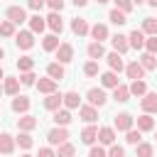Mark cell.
Wrapping results in <instances>:
<instances>
[{
  "label": "cell",
  "mask_w": 157,
  "mask_h": 157,
  "mask_svg": "<svg viewBox=\"0 0 157 157\" xmlns=\"http://www.w3.org/2000/svg\"><path fill=\"white\" fill-rule=\"evenodd\" d=\"M12 39H15L17 49H22V52H29V49L37 44V39H34V32H32L29 27H27V29H20V32H17Z\"/></svg>",
  "instance_id": "obj_1"
},
{
  "label": "cell",
  "mask_w": 157,
  "mask_h": 157,
  "mask_svg": "<svg viewBox=\"0 0 157 157\" xmlns=\"http://www.w3.org/2000/svg\"><path fill=\"white\" fill-rule=\"evenodd\" d=\"M86 101H88L91 105H96V108H103V105L108 103V93H105L103 86H93V88L86 91Z\"/></svg>",
  "instance_id": "obj_2"
},
{
  "label": "cell",
  "mask_w": 157,
  "mask_h": 157,
  "mask_svg": "<svg viewBox=\"0 0 157 157\" xmlns=\"http://www.w3.org/2000/svg\"><path fill=\"white\" fill-rule=\"evenodd\" d=\"M47 142H49L52 147H59L61 142H69V130L61 128V125H54V128L47 132Z\"/></svg>",
  "instance_id": "obj_3"
},
{
  "label": "cell",
  "mask_w": 157,
  "mask_h": 157,
  "mask_svg": "<svg viewBox=\"0 0 157 157\" xmlns=\"http://www.w3.org/2000/svg\"><path fill=\"white\" fill-rule=\"evenodd\" d=\"M29 105H32V101H29L27 96H22V93L12 96V101H10V110H12L15 115H25V113H29Z\"/></svg>",
  "instance_id": "obj_4"
},
{
  "label": "cell",
  "mask_w": 157,
  "mask_h": 157,
  "mask_svg": "<svg viewBox=\"0 0 157 157\" xmlns=\"http://www.w3.org/2000/svg\"><path fill=\"white\" fill-rule=\"evenodd\" d=\"M113 128L118 132H128L130 128H135V118L130 113H118V115H113Z\"/></svg>",
  "instance_id": "obj_5"
},
{
  "label": "cell",
  "mask_w": 157,
  "mask_h": 157,
  "mask_svg": "<svg viewBox=\"0 0 157 157\" xmlns=\"http://www.w3.org/2000/svg\"><path fill=\"white\" fill-rule=\"evenodd\" d=\"M115 137H118V130H115L113 125H101V128H98V142H101L103 147L115 145Z\"/></svg>",
  "instance_id": "obj_6"
},
{
  "label": "cell",
  "mask_w": 157,
  "mask_h": 157,
  "mask_svg": "<svg viewBox=\"0 0 157 157\" xmlns=\"http://www.w3.org/2000/svg\"><path fill=\"white\" fill-rule=\"evenodd\" d=\"M5 20L15 22V25H22V22H27L29 17H27V10H25V7H20V5H10V7L5 10Z\"/></svg>",
  "instance_id": "obj_7"
},
{
  "label": "cell",
  "mask_w": 157,
  "mask_h": 157,
  "mask_svg": "<svg viewBox=\"0 0 157 157\" xmlns=\"http://www.w3.org/2000/svg\"><path fill=\"white\" fill-rule=\"evenodd\" d=\"M145 74H147V71H145V66H142L137 59H132V61L125 64V76H128L130 81H135V78H145Z\"/></svg>",
  "instance_id": "obj_8"
},
{
  "label": "cell",
  "mask_w": 157,
  "mask_h": 157,
  "mask_svg": "<svg viewBox=\"0 0 157 157\" xmlns=\"http://www.w3.org/2000/svg\"><path fill=\"white\" fill-rule=\"evenodd\" d=\"M42 105H44V110H49V113H54V110H59L61 105H64V93H59V91H54V93H49L44 101H42Z\"/></svg>",
  "instance_id": "obj_9"
},
{
  "label": "cell",
  "mask_w": 157,
  "mask_h": 157,
  "mask_svg": "<svg viewBox=\"0 0 157 157\" xmlns=\"http://www.w3.org/2000/svg\"><path fill=\"white\" fill-rule=\"evenodd\" d=\"M34 88H37L39 93H44V96H49V93H54V91L59 88V81H54V78H49V76H42V78H37V83H34Z\"/></svg>",
  "instance_id": "obj_10"
},
{
  "label": "cell",
  "mask_w": 157,
  "mask_h": 157,
  "mask_svg": "<svg viewBox=\"0 0 157 157\" xmlns=\"http://www.w3.org/2000/svg\"><path fill=\"white\" fill-rule=\"evenodd\" d=\"M110 47H113V52H118V54H125V52L130 49L128 34H120V32H115V34L110 37Z\"/></svg>",
  "instance_id": "obj_11"
},
{
  "label": "cell",
  "mask_w": 157,
  "mask_h": 157,
  "mask_svg": "<svg viewBox=\"0 0 157 157\" xmlns=\"http://www.w3.org/2000/svg\"><path fill=\"white\" fill-rule=\"evenodd\" d=\"M54 56H56V61H59V64H69V61L74 59V47H71L69 42H61V44H59V49L54 52Z\"/></svg>",
  "instance_id": "obj_12"
},
{
  "label": "cell",
  "mask_w": 157,
  "mask_h": 157,
  "mask_svg": "<svg viewBox=\"0 0 157 157\" xmlns=\"http://www.w3.org/2000/svg\"><path fill=\"white\" fill-rule=\"evenodd\" d=\"M105 61H108V69H110V71H115V74L125 71V61H123V54H118V52H108V54H105Z\"/></svg>",
  "instance_id": "obj_13"
},
{
  "label": "cell",
  "mask_w": 157,
  "mask_h": 157,
  "mask_svg": "<svg viewBox=\"0 0 157 157\" xmlns=\"http://www.w3.org/2000/svg\"><path fill=\"white\" fill-rule=\"evenodd\" d=\"M81 142L88 145V147L98 142V128H96V123H88V125L81 130Z\"/></svg>",
  "instance_id": "obj_14"
},
{
  "label": "cell",
  "mask_w": 157,
  "mask_h": 157,
  "mask_svg": "<svg viewBox=\"0 0 157 157\" xmlns=\"http://www.w3.org/2000/svg\"><path fill=\"white\" fill-rule=\"evenodd\" d=\"M47 27H49L54 34H61V32H64V20H61V12H54V10H52V12L47 15Z\"/></svg>",
  "instance_id": "obj_15"
},
{
  "label": "cell",
  "mask_w": 157,
  "mask_h": 157,
  "mask_svg": "<svg viewBox=\"0 0 157 157\" xmlns=\"http://www.w3.org/2000/svg\"><path fill=\"white\" fill-rule=\"evenodd\" d=\"M88 34L93 37V42H105V39H110L108 25H103V22H96V25H91V32H88Z\"/></svg>",
  "instance_id": "obj_16"
},
{
  "label": "cell",
  "mask_w": 157,
  "mask_h": 157,
  "mask_svg": "<svg viewBox=\"0 0 157 157\" xmlns=\"http://www.w3.org/2000/svg\"><path fill=\"white\" fill-rule=\"evenodd\" d=\"M145 39H147V34H145L142 29H137V27H135V29H132V32L128 34L130 49H137V52H140V49H145Z\"/></svg>",
  "instance_id": "obj_17"
},
{
  "label": "cell",
  "mask_w": 157,
  "mask_h": 157,
  "mask_svg": "<svg viewBox=\"0 0 157 157\" xmlns=\"http://www.w3.org/2000/svg\"><path fill=\"white\" fill-rule=\"evenodd\" d=\"M78 118H81L86 125H88V123H96V120H98V108L91 105V103H86V105L78 108Z\"/></svg>",
  "instance_id": "obj_18"
},
{
  "label": "cell",
  "mask_w": 157,
  "mask_h": 157,
  "mask_svg": "<svg viewBox=\"0 0 157 157\" xmlns=\"http://www.w3.org/2000/svg\"><path fill=\"white\" fill-rule=\"evenodd\" d=\"M37 125H39V120L34 115H29V113H25V115L17 118V130H22V132H32Z\"/></svg>",
  "instance_id": "obj_19"
},
{
  "label": "cell",
  "mask_w": 157,
  "mask_h": 157,
  "mask_svg": "<svg viewBox=\"0 0 157 157\" xmlns=\"http://www.w3.org/2000/svg\"><path fill=\"white\" fill-rule=\"evenodd\" d=\"M135 125H137L140 132H152V130H155V118H152V113L137 115V118H135Z\"/></svg>",
  "instance_id": "obj_20"
},
{
  "label": "cell",
  "mask_w": 157,
  "mask_h": 157,
  "mask_svg": "<svg viewBox=\"0 0 157 157\" xmlns=\"http://www.w3.org/2000/svg\"><path fill=\"white\" fill-rule=\"evenodd\" d=\"M140 108H142V113H157V93L147 91L140 98Z\"/></svg>",
  "instance_id": "obj_21"
},
{
  "label": "cell",
  "mask_w": 157,
  "mask_h": 157,
  "mask_svg": "<svg viewBox=\"0 0 157 157\" xmlns=\"http://www.w3.org/2000/svg\"><path fill=\"white\" fill-rule=\"evenodd\" d=\"M17 147V140L10 132H0V155H12Z\"/></svg>",
  "instance_id": "obj_22"
},
{
  "label": "cell",
  "mask_w": 157,
  "mask_h": 157,
  "mask_svg": "<svg viewBox=\"0 0 157 157\" xmlns=\"http://www.w3.org/2000/svg\"><path fill=\"white\" fill-rule=\"evenodd\" d=\"M71 32H74L76 37H86V34L91 32L88 20H83V17H74V20H71Z\"/></svg>",
  "instance_id": "obj_23"
},
{
  "label": "cell",
  "mask_w": 157,
  "mask_h": 157,
  "mask_svg": "<svg viewBox=\"0 0 157 157\" xmlns=\"http://www.w3.org/2000/svg\"><path fill=\"white\" fill-rule=\"evenodd\" d=\"M47 76L54 78V81L66 78V69H64V64H59V61H49V64H47Z\"/></svg>",
  "instance_id": "obj_24"
},
{
  "label": "cell",
  "mask_w": 157,
  "mask_h": 157,
  "mask_svg": "<svg viewBox=\"0 0 157 157\" xmlns=\"http://www.w3.org/2000/svg\"><path fill=\"white\" fill-rule=\"evenodd\" d=\"M20 76H5L2 78V91L7 93V96H17L20 93Z\"/></svg>",
  "instance_id": "obj_25"
},
{
  "label": "cell",
  "mask_w": 157,
  "mask_h": 157,
  "mask_svg": "<svg viewBox=\"0 0 157 157\" xmlns=\"http://www.w3.org/2000/svg\"><path fill=\"white\" fill-rule=\"evenodd\" d=\"M27 25H29V29H32L34 34H42V32L47 29V17H42L39 12H34V15L27 20Z\"/></svg>",
  "instance_id": "obj_26"
},
{
  "label": "cell",
  "mask_w": 157,
  "mask_h": 157,
  "mask_svg": "<svg viewBox=\"0 0 157 157\" xmlns=\"http://www.w3.org/2000/svg\"><path fill=\"white\" fill-rule=\"evenodd\" d=\"M59 44H61V42H59V34H54V32H49V34L42 37V49L49 52V54H54V52L59 49Z\"/></svg>",
  "instance_id": "obj_27"
},
{
  "label": "cell",
  "mask_w": 157,
  "mask_h": 157,
  "mask_svg": "<svg viewBox=\"0 0 157 157\" xmlns=\"http://www.w3.org/2000/svg\"><path fill=\"white\" fill-rule=\"evenodd\" d=\"M86 54H88V59H93V61L105 59V47H103V42H91V44L86 47Z\"/></svg>",
  "instance_id": "obj_28"
},
{
  "label": "cell",
  "mask_w": 157,
  "mask_h": 157,
  "mask_svg": "<svg viewBox=\"0 0 157 157\" xmlns=\"http://www.w3.org/2000/svg\"><path fill=\"white\" fill-rule=\"evenodd\" d=\"M52 120H54V125L66 128V125L74 120V115H71V110H69V108H64V105H61L59 110H54V118H52Z\"/></svg>",
  "instance_id": "obj_29"
},
{
  "label": "cell",
  "mask_w": 157,
  "mask_h": 157,
  "mask_svg": "<svg viewBox=\"0 0 157 157\" xmlns=\"http://www.w3.org/2000/svg\"><path fill=\"white\" fill-rule=\"evenodd\" d=\"M98 78H101V86H103V88H110V91H113V88H115V86L120 83L118 74H115V71H110V69H108V71H103V74H101Z\"/></svg>",
  "instance_id": "obj_30"
},
{
  "label": "cell",
  "mask_w": 157,
  "mask_h": 157,
  "mask_svg": "<svg viewBox=\"0 0 157 157\" xmlns=\"http://www.w3.org/2000/svg\"><path fill=\"white\" fill-rule=\"evenodd\" d=\"M64 108H69V110L81 108V96H78L76 91H66V93H64Z\"/></svg>",
  "instance_id": "obj_31"
},
{
  "label": "cell",
  "mask_w": 157,
  "mask_h": 157,
  "mask_svg": "<svg viewBox=\"0 0 157 157\" xmlns=\"http://www.w3.org/2000/svg\"><path fill=\"white\" fill-rule=\"evenodd\" d=\"M137 61H140V64L145 66V71H155V69H157V54H150V52H142Z\"/></svg>",
  "instance_id": "obj_32"
},
{
  "label": "cell",
  "mask_w": 157,
  "mask_h": 157,
  "mask_svg": "<svg viewBox=\"0 0 157 157\" xmlns=\"http://www.w3.org/2000/svg\"><path fill=\"white\" fill-rule=\"evenodd\" d=\"M145 93H147V81H145V78H135V81H130V96L142 98Z\"/></svg>",
  "instance_id": "obj_33"
},
{
  "label": "cell",
  "mask_w": 157,
  "mask_h": 157,
  "mask_svg": "<svg viewBox=\"0 0 157 157\" xmlns=\"http://www.w3.org/2000/svg\"><path fill=\"white\" fill-rule=\"evenodd\" d=\"M113 101H118V103H125V101H130V86H125V83H118V86L113 88Z\"/></svg>",
  "instance_id": "obj_34"
},
{
  "label": "cell",
  "mask_w": 157,
  "mask_h": 157,
  "mask_svg": "<svg viewBox=\"0 0 157 157\" xmlns=\"http://www.w3.org/2000/svg\"><path fill=\"white\" fill-rule=\"evenodd\" d=\"M15 140H17V147L25 150V152H29V150L34 147V137H32L29 132H22V130H20V135H17Z\"/></svg>",
  "instance_id": "obj_35"
},
{
  "label": "cell",
  "mask_w": 157,
  "mask_h": 157,
  "mask_svg": "<svg viewBox=\"0 0 157 157\" xmlns=\"http://www.w3.org/2000/svg\"><path fill=\"white\" fill-rule=\"evenodd\" d=\"M15 34H17V25L10 22V20H2V22H0V37L10 39V37H15Z\"/></svg>",
  "instance_id": "obj_36"
},
{
  "label": "cell",
  "mask_w": 157,
  "mask_h": 157,
  "mask_svg": "<svg viewBox=\"0 0 157 157\" xmlns=\"http://www.w3.org/2000/svg\"><path fill=\"white\" fill-rule=\"evenodd\" d=\"M140 29H142L147 37H155V34H157V17H145L142 25H140Z\"/></svg>",
  "instance_id": "obj_37"
},
{
  "label": "cell",
  "mask_w": 157,
  "mask_h": 157,
  "mask_svg": "<svg viewBox=\"0 0 157 157\" xmlns=\"http://www.w3.org/2000/svg\"><path fill=\"white\" fill-rule=\"evenodd\" d=\"M135 157H155L152 142H137L135 145Z\"/></svg>",
  "instance_id": "obj_38"
},
{
  "label": "cell",
  "mask_w": 157,
  "mask_h": 157,
  "mask_svg": "<svg viewBox=\"0 0 157 157\" xmlns=\"http://www.w3.org/2000/svg\"><path fill=\"white\" fill-rule=\"evenodd\" d=\"M108 20H110L113 25H118V27H123V25L128 22V15H125L123 10H118V7H113V10L108 12Z\"/></svg>",
  "instance_id": "obj_39"
},
{
  "label": "cell",
  "mask_w": 157,
  "mask_h": 157,
  "mask_svg": "<svg viewBox=\"0 0 157 157\" xmlns=\"http://www.w3.org/2000/svg\"><path fill=\"white\" fill-rule=\"evenodd\" d=\"M83 76H88V78H98V76H101V69H98V61H93V59H88V61L83 64Z\"/></svg>",
  "instance_id": "obj_40"
},
{
  "label": "cell",
  "mask_w": 157,
  "mask_h": 157,
  "mask_svg": "<svg viewBox=\"0 0 157 157\" xmlns=\"http://www.w3.org/2000/svg\"><path fill=\"white\" fill-rule=\"evenodd\" d=\"M56 157H76V147L71 142H61L56 147Z\"/></svg>",
  "instance_id": "obj_41"
},
{
  "label": "cell",
  "mask_w": 157,
  "mask_h": 157,
  "mask_svg": "<svg viewBox=\"0 0 157 157\" xmlns=\"http://www.w3.org/2000/svg\"><path fill=\"white\" fill-rule=\"evenodd\" d=\"M17 69H20V74H22V71H32V69H34V59H32L29 54L20 56V59H17Z\"/></svg>",
  "instance_id": "obj_42"
},
{
  "label": "cell",
  "mask_w": 157,
  "mask_h": 157,
  "mask_svg": "<svg viewBox=\"0 0 157 157\" xmlns=\"http://www.w3.org/2000/svg\"><path fill=\"white\" fill-rule=\"evenodd\" d=\"M37 78H39V76L34 74V69H32V71H22V74H20V83H22V86H34V83H37Z\"/></svg>",
  "instance_id": "obj_43"
},
{
  "label": "cell",
  "mask_w": 157,
  "mask_h": 157,
  "mask_svg": "<svg viewBox=\"0 0 157 157\" xmlns=\"http://www.w3.org/2000/svg\"><path fill=\"white\" fill-rule=\"evenodd\" d=\"M125 142H128V145H137V142H142V132H140L137 128H130V130L125 132Z\"/></svg>",
  "instance_id": "obj_44"
},
{
  "label": "cell",
  "mask_w": 157,
  "mask_h": 157,
  "mask_svg": "<svg viewBox=\"0 0 157 157\" xmlns=\"http://www.w3.org/2000/svg\"><path fill=\"white\" fill-rule=\"evenodd\" d=\"M88 157H108V150L98 142V145H91V150H88Z\"/></svg>",
  "instance_id": "obj_45"
},
{
  "label": "cell",
  "mask_w": 157,
  "mask_h": 157,
  "mask_svg": "<svg viewBox=\"0 0 157 157\" xmlns=\"http://www.w3.org/2000/svg\"><path fill=\"white\" fill-rule=\"evenodd\" d=\"M113 2H115V7H118V10H123L125 15H130V12H132V7H135V2H132V0H113Z\"/></svg>",
  "instance_id": "obj_46"
},
{
  "label": "cell",
  "mask_w": 157,
  "mask_h": 157,
  "mask_svg": "<svg viewBox=\"0 0 157 157\" xmlns=\"http://www.w3.org/2000/svg\"><path fill=\"white\" fill-rule=\"evenodd\" d=\"M142 52L157 54V34H155V37H147V39H145V49H142Z\"/></svg>",
  "instance_id": "obj_47"
},
{
  "label": "cell",
  "mask_w": 157,
  "mask_h": 157,
  "mask_svg": "<svg viewBox=\"0 0 157 157\" xmlns=\"http://www.w3.org/2000/svg\"><path fill=\"white\" fill-rule=\"evenodd\" d=\"M108 157H125V147L118 145V142L110 145V147H108Z\"/></svg>",
  "instance_id": "obj_48"
},
{
  "label": "cell",
  "mask_w": 157,
  "mask_h": 157,
  "mask_svg": "<svg viewBox=\"0 0 157 157\" xmlns=\"http://www.w3.org/2000/svg\"><path fill=\"white\" fill-rule=\"evenodd\" d=\"M37 157H56V150H54L52 145H47V147H39Z\"/></svg>",
  "instance_id": "obj_49"
},
{
  "label": "cell",
  "mask_w": 157,
  "mask_h": 157,
  "mask_svg": "<svg viewBox=\"0 0 157 157\" xmlns=\"http://www.w3.org/2000/svg\"><path fill=\"white\" fill-rule=\"evenodd\" d=\"M44 5H47V0H27V7H29V10H34V12H39Z\"/></svg>",
  "instance_id": "obj_50"
},
{
  "label": "cell",
  "mask_w": 157,
  "mask_h": 157,
  "mask_svg": "<svg viewBox=\"0 0 157 157\" xmlns=\"http://www.w3.org/2000/svg\"><path fill=\"white\" fill-rule=\"evenodd\" d=\"M47 7H49V10H54V12H61L64 0H47Z\"/></svg>",
  "instance_id": "obj_51"
},
{
  "label": "cell",
  "mask_w": 157,
  "mask_h": 157,
  "mask_svg": "<svg viewBox=\"0 0 157 157\" xmlns=\"http://www.w3.org/2000/svg\"><path fill=\"white\" fill-rule=\"evenodd\" d=\"M71 2H74L76 7H86V5H88V0H71Z\"/></svg>",
  "instance_id": "obj_52"
},
{
  "label": "cell",
  "mask_w": 157,
  "mask_h": 157,
  "mask_svg": "<svg viewBox=\"0 0 157 157\" xmlns=\"http://www.w3.org/2000/svg\"><path fill=\"white\" fill-rule=\"evenodd\" d=\"M145 2H147L150 7H157V0H145Z\"/></svg>",
  "instance_id": "obj_53"
},
{
  "label": "cell",
  "mask_w": 157,
  "mask_h": 157,
  "mask_svg": "<svg viewBox=\"0 0 157 157\" xmlns=\"http://www.w3.org/2000/svg\"><path fill=\"white\" fill-rule=\"evenodd\" d=\"M5 78V71H2V64H0V81Z\"/></svg>",
  "instance_id": "obj_54"
},
{
  "label": "cell",
  "mask_w": 157,
  "mask_h": 157,
  "mask_svg": "<svg viewBox=\"0 0 157 157\" xmlns=\"http://www.w3.org/2000/svg\"><path fill=\"white\" fill-rule=\"evenodd\" d=\"M2 59H5V49L0 47V61H2Z\"/></svg>",
  "instance_id": "obj_55"
},
{
  "label": "cell",
  "mask_w": 157,
  "mask_h": 157,
  "mask_svg": "<svg viewBox=\"0 0 157 157\" xmlns=\"http://www.w3.org/2000/svg\"><path fill=\"white\" fill-rule=\"evenodd\" d=\"M20 157H37V155H29V152H25V155H20Z\"/></svg>",
  "instance_id": "obj_56"
},
{
  "label": "cell",
  "mask_w": 157,
  "mask_h": 157,
  "mask_svg": "<svg viewBox=\"0 0 157 157\" xmlns=\"http://www.w3.org/2000/svg\"><path fill=\"white\" fill-rule=\"evenodd\" d=\"M96 2H98V5H105V2H110V0H96Z\"/></svg>",
  "instance_id": "obj_57"
},
{
  "label": "cell",
  "mask_w": 157,
  "mask_h": 157,
  "mask_svg": "<svg viewBox=\"0 0 157 157\" xmlns=\"http://www.w3.org/2000/svg\"><path fill=\"white\" fill-rule=\"evenodd\" d=\"M132 2H135V5H142V2H145V0H132Z\"/></svg>",
  "instance_id": "obj_58"
},
{
  "label": "cell",
  "mask_w": 157,
  "mask_h": 157,
  "mask_svg": "<svg viewBox=\"0 0 157 157\" xmlns=\"http://www.w3.org/2000/svg\"><path fill=\"white\" fill-rule=\"evenodd\" d=\"M155 140H157V128H155Z\"/></svg>",
  "instance_id": "obj_59"
},
{
  "label": "cell",
  "mask_w": 157,
  "mask_h": 157,
  "mask_svg": "<svg viewBox=\"0 0 157 157\" xmlns=\"http://www.w3.org/2000/svg\"><path fill=\"white\" fill-rule=\"evenodd\" d=\"M2 93H5V91H2V86H0V96H2Z\"/></svg>",
  "instance_id": "obj_60"
},
{
  "label": "cell",
  "mask_w": 157,
  "mask_h": 157,
  "mask_svg": "<svg viewBox=\"0 0 157 157\" xmlns=\"http://www.w3.org/2000/svg\"><path fill=\"white\" fill-rule=\"evenodd\" d=\"M0 22H2V20H0Z\"/></svg>",
  "instance_id": "obj_61"
}]
</instances>
